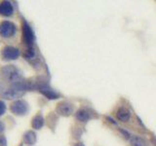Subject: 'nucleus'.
Listing matches in <instances>:
<instances>
[{
  "mask_svg": "<svg viewBox=\"0 0 156 146\" xmlns=\"http://www.w3.org/2000/svg\"><path fill=\"white\" fill-rule=\"evenodd\" d=\"M5 130V124L2 121H0V134H2Z\"/></svg>",
  "mask_w": 156,
  "mask_h": 146,
  "instance_id": "19",
  "label": "nucleus"
},
{
  "mask_svg": "<svg viewBox=\"0 0 156 146\" xmlns=\"http://www.w3.org/2000/svg\"><path fill=\"white\" fill-rule=\"evenodd\" d=\"M130 143L132 146H147V142L144 138L136 135H132V137L130 138Z\"/></svg>",
  "mask_w": 156,
  "mask_h": 146,
  "instance_id": "14",
  "label": "nucleus"
},
{
  "mask_svg": "<svg viewBox=\"0 0 156 146\" xmlns=\"http://www.w3.org/2000/svg\"><path fill=\"white\" fill-rule=\"evenodd\" d=\"M35 88L44 96H46L49 99H57L60 97L58 92H57L55 90L52 89V88L48 84H46V83H39L38 85H35Z\"/></svg>",
  "mask_w": 156,
  "mask_h": 146,
  "instance_id": "7",
  "label": "nucleus"
},
{
  "mask_svg": "<svg viewBox=\"0 0 156 146\" xmlns=\"http://www.w3.org/2000/svg\"><path fill=\"white\" fill-rule=\"evenodd\" d=\"M45 123V120H44V117L41 114H36L33 117L31 120V127L34 130H40L42 127L44 126Z\"/></svg>",
  "mask_w": 156,
  "mask_h": 146,
  "instance_id": "13",
  "label": "nucleus"
},
{
  "mask_svg": "<svg viewBox=\"0 0 156 146\" xmlns=\"http://www.w3.org/2000/svg\"><path fill=\"white\" fill-rule=\"evenodd\" d=\"M22 39H23V43L27 46V48L33 47V44L35 42L34 32L31 26H29V23L26 19H23L22 21Z\"/></svg>",
  "mask_w": 156,
  "mask_h": 146,
  "instance_id": "3",
  "label": "nucleus"
},
{
  "mask_svg": "<svg viewBox=\"0 0 156 146\" xmlns=\"http://www.w3.org/2000/svg\"><path fill=\"white\" fill-rule=\"evenodd\" d=\"M0 56H1L3 61H15L21 56V52H20V50L16 47L5 46L2 48Z\"/></svg>",
  "mask_w": 156,
  "mask_h": 146,
  "instance_id": "6",
  "label": "nucleus"
},
{
  "mask_svg": "<svg viewBox=\"0 0 156 146\" xmlns=\"http://www.w3.org/2000/svg\"><path fill=\"white\" fill-rule=\"evenodd\" d=\"M6 109H7V107H6V103L0 99V116H2L5 112H6Z\"/></svg>",
  "mask_w": 156,
  "mask_h": 146,
  "instance_id": "16",
  "label": "nucleus"
},
{
  "mask_svg": "<svg viewBox=\"0 0 156 146\" xmlns=\"http://www.w3.org/2000/svg\"><path fill=\"white\" fill-rule=\"evenodd\" d=\"M95 117L94 112L88 108H80L79 110H77L75 113V118L77 121L82 122V123H86V122L90 121Z\"/></svg>",
  "mask_w": 156,
  "mask_h": 146,
  "instance_id": "9",
  "label": "nucleus"
},
{
  "mask_svg": "<svg viewBox=\"0 0 156 146\" xmlns=\"http://www.w3.org/2000/svg\"><path fill=\"white\" fill-rule=\"evenodd\" d=\"M73 111H74V107L70 102L67 101H62L58 103L56 107V112L61 116H69L73 113Z\"/></svg>",
  "mask_w": 156,
  "mask_h": 146,
  "instance_id": "8",
  "label": "nucleus"
},
{
  "mask_svg": "<svg viewBox=\"0 0 156 146\" xmlns=\"http://www.w3.org/2000/svg\"><path fill=\"white\" fill-rule=\"evenodd\" d=\"M36 141H37V136H36V134L34 133L33 130H27L23 135V142L24 144H27L29 146H31V145L35 144Z\"/></svg>",
  "mask_w": 156,
  "mask_h": 146,
  "instance_id": "12",
  "label": "nucleus"
},
{
  "mask_svg": "<svg viewBox=\"0 0 156 146\" xmlns=\"http://www.w3.org/2000/svg\"><path fill=\"white\" fill-rule=\"evenodd\" d=\"M14 14V6L10 1L0 2V15L3 17H11Z\"/></svg>",
  "mask_w": 156,
  "mask_h": 146,
  "instance_id": "10",
  "label": "nucleus"
},
{
  "mask_svg": "<svg viewBox=\"0 0 156 146\" xmlns=\"http://www.w3.org/2000/svg\"><path fill=\"white\" fill-rule=\"evenodd\" d=\"M17 32V26L10 21H3L0 23V36L3 38H11Z\"/></svg>",
  "mask_w": 156,
  "mask_h": 146,
  "instance_id": "5",
  "label": "nucleus"
},
{
  "mask_svg": "<svg viewBox=\"0 0 156 146\" xmlns=\"http://www.w3.org/2000/svg\"><path fill=\"white\" fill-rule=\"evenodd\" d=\"M119 131L124 135V137L126 138V139H130L131 137H132V135L130 134V133L129 131H127L126 130H124V129H122V128H119Z\"/></svg>",
  "mask_w": 156,
  "mask_h": 146,
  "instance_id": "17",
  "label": "nucleus"
},
{
  "mask_svg": "<svg viewBox=\"0 0 156 146\" xmlns=\"http://www.w3.org/2000/svg\"><path fill=\"white\" fill-rule=\"evenodd\" d=\"M116 117L119 121L126 123L131 119V111L124 106L119 107L118 110L116 111Z\"/></svg>",
  "mask_w": 156,
  "mask_h": 146,
  "instance_id": "11",
  "label": "nucleus"
},
{
  "mask_svg": "<svg viewBox=\"0 0 156 146\" xmlns=\"http://www.w3.org/2000/svg\"><path fill=\"white\" fill-rule=\"evenodd\" d=\"M34 88H35V85L26 80L16 83V84L2 83L0 84V96L5 99L17 100L20 99V97H22L27 91L34 89Z\"/></svg>",
  "mask_w": 156,
  "mask_h": 146,
  "instance_id": "1",
  "label": "nucleus"
},
{
  "mask_svg": "<svg viewBox=\"0 0 156 146\" xmlns=\"http://www.w3.org/2000/svg\"><path fill=\"white\" fill-rule=\"evenodd\" d=\"M73 146H85L84 144H83L82 142H77V143H75Z\"/></svg>",
  "mask_w": 156,
  "mask_h": 146,
  "instance_id": "21",
  "label": "nucleus"
},
{
  "mask_svg": "<svg viewBox=\"0 0 156 146\" xmlns=\"http://www.w3.org/2000/svg\"><path fill=\"white\" fill-rule=\"evenodd\" d=\"M0 146H7V139L2 134H0Z\"/></svg>",
  "mask_w": 156,
  "mask_h": 146,
  "instance_id": "18",
  "label": "nucleus"
},
{
  "mask_svg": "<svg viewBox=\"0 0 156 146\" xmlns=\"http://www.w3.org/2000/svg\"><path fill=\"white\" fill-rule=\"evenodd\" d=\"M23 56L27 58L28 61H31V60H34V58L36 57V51L34 47H28L27 48L26 50H24Z\"/></svg>",
  "mask_w": 156,
  "mask_h": 146,
  "instance_id": "15",
  "label": "nucleus"
},
{
  "mask_svg": "<svg viewBox=\"0 0 156 146\" xmlns=\"http://www.w3.org/2000/svg\"><path fill=\"white\" fill-rule=\"evenodd\" d=\"M1 75L4 81L8 84H16L23 81V77L21 70L13 64L5 65L1 68Z\"/></svg>",
  "mask_w": 156,
  "mask_h": 146,
  "instance_id": "2",
  "label": "nucleus"
},
{
  "mask_svg": "<svg viewBox=\"0 0 156 146\" xmlns=\"http://www.w3.org/2000/svg\"><path fill=\"white\" fill-rule=\"evenodd\" d=\"M29 110L28 103L23 99H17L14 100L11 105H10V111L16 116H23L27 114Z\"/></svg>",
  "mask_w": 156,
  "mask_h": 146,
  "instance_id": "4",
  "label": "nucleus"
},
{
  "mask_svg": "<svg viewBox=\"0 0 156 146\" xmlns=\"http://www.w3.org/2000/svg\"><path fill=\"white\" fill-rule=\"evenodd\" d=\"M106 120H108L109 122H110V123H112V124H113V125H117V123H116V122L113 120V119H112L111 118V117H109V116H106Z\"/></svg>",
  "mask_w": 156,
  "mask_h": 146,
  "instance_id": "20",
  "label": "nucleus"
}]
</instances>
